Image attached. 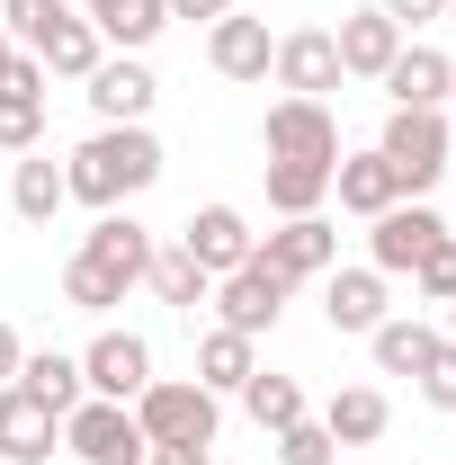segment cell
I'll use <instances>...</instances> for the list:
<instances>
[{"label":"cell","mask_w":456,"mask_h":465,"mask_svg":"<svg viewBox=\"0 0 456 465\" xmlns=\"http://www.w3.org/2000/svg\"><path fill=\"white\" fill-rule=\"evenodd\" d=\"M385 313H394V304H385V278H376L367 260H358V269H332V278H322V322H332L341 341H367V331H376Z\"/></svg>","instance_id":"16"},{"label":"cell","mask_w":456,"mask_h":465,"mask_svg":"<svg viewBox=\"0 0 456 465\" xmlns=\"http://www.w3.org/2000/svg\"><path fill=\"white\" fill-rule=\"evenodd\" d=\"M18 358H27V341H18V322H0V385L18 376Z\"/></svg>","instance_id":"40"},{"label":"cell","mask_w":456,"mask_h":465,"mask_svg":"<svg viewBox=\"0 0 456 465\" xmlns=\"http://www.w3.org/2000/svg\"><path fill=\"white\" fill-rule=\"evenodd\" d=\"M63 448H72L81 465H144L153 457L134 403H99V394H81V403L63 411Z\"/></svg>","instance_id":"3"},{"label":"cell","mask_w":456,"mask_h":465,"mask_svg":"<svg viewBox=\"0 0 456 465\" xmlns=\"http://www.w3.org/2000/svg\"><path fill=\"white\" fill-rule=\"evenodd\" d=\"M269 81H278L286 99H332L349 72H341V45H332V27H286L278 54H269Z\"/></svg>","instance_id":"9"},{"label":"cell","mask_w":456,"mask_h":465,"mask_svg":"<svg viewBox=\"0 0 456 465\" xmlns=\"http://www.w3.org/2000/svg\"><path fill=\"white\" fill-rule=\"evenodd\" d=\"M278 465H341V448H332V430L304 411V420H286V430H278Z\"/></svg>","instance_id":"34"},{"label":"cell","mask_w":456,"mask_h":465,"mask_svg":"<svg viewBox=\"0 0 456 465\" xmlns=\"http://www.w3.org/2000/svg\"><path fill=\"white\" fill-rule=\"evenodd\" d=\"M251 376H260V341H242V331H224V322H215V331L197 341V385L224 403V394H242Z\"/></svg>","instance_id":"22"},{"label":"cell","mask_w":456,"mask_h":465,"mask_svg":"<svg viewBox=\"0 0 456 465\" xmlns=\"http://www.w3.org/2000/svg\"><path fill=\"white\" fill-rule=\"evenodd\" d=\"M9 206H18V224H55L63 206V162H45V153H18V171H9Z\"/></svg>","instance_id":"25"},{"label":"cell","mask_w":456,"mask_h":465,"mask_svg":"<svg viewBox=\"0 0 456 465\" xmlns=\"http://www.w3.org/2000/svg\"><path fill=\"white\" fill-rule=\"evenodd\" d=\"M367 349H376V376H421V358L439 349V322H421V313H385V322L367 331Z\"/></svg>","instance_id":"24"},{"label":"cell","mask_w":456,"mask_h":465,"mask_svg":"<svg viewBox=\"0 0 456 465\" xmlns=\"http://www.w3.org/2000/svg\"><path fill=\"white\" fill-rule=\"evenodd\" d=\"M251 260H269L286 287H313V278H332L341 269V224L332 215H286L278 232H260V251Z\"/></svg>","instance_id":"6"},{"label":"cell","mask_w":456,"mask_h":465,"mask_svg":"<svg viewBox=\"0 0 456 465\" xmlns=\"http://www.w3.org/2000/svg\"><path fill=\"white\" fill-rule=\"evenodd\" d=\"M162 9H171V18H197V27H215L233 0H162Z\"/></svg>","instance_id":"39"},{"label":"cell","mask_w":456,"mask_h":465,"mask_svg":"<svg viewBox=\"0 0 456 465\" xmlns=\"http://www.w3.org/2000/svg\"><path fill=\"white\" fill-rule=\"evenodd\" d=\"M0 465H9V457H0Z\"/></svg>","instance_id":"44"},{"label":"cell","mask_w":456,"mask_h":465,"mask_svg":"<svg viewBox=\"0 0 456 465\" xmlns=\"http://www.w3.org/2000/svg\"><path fill=\"white\" fill-rule=\"evenodd\" d=\"M81 90H90V116H99V125H144L153 99H162V81H153L144 54H99V72H90Z\"/></svg>","instance_id":"12"},{"label":"cell","mask_w":456,"mask_h":465,"mask_svg":"<svg viewBox=\"0 0 456 465\" xmlns=\"http://www.w3.org/2000/svg\"><path fill=\"white\" fill-rule=\"evenodd\" d=\"M260 179H269L278 224H286V215H322V206H332V171H322V162H260Z\"/></svg>","instance_id":"26"},{"label":"cell","mask_w":456,"mask_h":465,"mask_svg":"<svg viewBox=\"0 0 456 465\" xmlns=\"http://www.w3.org/2000/svg\"><path fill=\"white\" fill-rule=\"evenodd\" d=\"M332 197H341V215H385V206H402V179H394V162L367 143V153H341L332 162Z\"/></svg>","instance_id":"17"},{"label":"cell","mask_w":456,"mask_h":465,"mask_svg":"<svg viewBox=\"0 0 456 465\" xmlns=\"http://www.w3.org/2000/svg\"><path fill=\"white\" fill-rule=\"evenodd\" d=\"M81 18L99 27V45H108V54H144V45L171 27V9H162V0H81Z\"/></svg>","instance_id":"21"},{"label":"cell","mask_w":456,"mask_h":465,"mask_svg":"<svg viewBox=\"0 0 456 465\" xmlns=\"http://www.w3.org/2000/svg\"><path fill=\"white\" fill-rule=\"evenodd\" d=\"M162 171H171V162H162V134H153V125H99L90 143L63 153V197L90 206V215H108L125 197H144Z\"/></svg>","instance_id":"1"},{"label":"cell","mask_w":456,"mask_h":465,"mask_svg":"<svg viewBox=\"0 0 456 465\" xmlns=\"http://www.w3.org/2000/svg\"><path fill=\"white\" fill-rule=\"evenodd\" d=\"M55 448H63V420L27 385H0V457L9 465H55Z\"/></svg>","instance_id":"13"},{"label":"cell","mask_w":456,"mask_h":465,"mask_svg":"<svg viewBox=\"0 0 456 465\" xmlns=\"http://www.w3.org/2000/svg\"><path fill=\"white\" fill-rule=\"evenodd\" d=\"M125 295H134V287H116L99 260H81V251L63 260V304H72V313H116Z\"/></svg>","instance_id":"30"},{"label":"cell","mask_w":456,"mask_h":465,"mask_svg":"<svg viewBox=\"0 0 456 465\" xmlns=\"http://www.w3.org/2000/svg\"><path fill=\"white\" fill-rule=\"evenodd\" d=\"M439 232H448V215H439L430 197H402V206H385V215L367 224V269H376V278H411V260H421Z\"/></svg>","instance_id":"8"},{"label":"cell","mask_w":456,"mask_h":465,"mask_svg":"<svg viewBox=\"0 0 456 465\" xmlns=\"http://www.w3.org/2000/svg\"><path fill=\"white\" fill-rule=\"evenodd\" d=\"M0 63H9V36H0Z\"/></svg>","instance_id":"43"},{"label":"cell","mask_w":456,"mask_h":465,"mask_svg":"<svg viewBox=\"0 0 456 465\" xmlns=\"http://www.w3.org/2000/svg\"><path fill=\"white\" fill-rule=\"evenodd\" d=\"M394 108H448V54L439 45H421V36H402V54L385 63V81H376Z\"/></svg>","instance_id":"19"},{"label":"cell","mask_w":456,"mask_h":465,"mask_svg":"<svg viewBox=\"0 0 456 465\" xmlns=\"http://www.w3.org/2000/svg\"><path fill=\"white\" fill-rule=\"evenodd\" d=\"M63 18H72V0H0V36L27 45V54H45V36H55Z\"/></svg>","instance_id":"31"},{"label":"cell","mask_w":456,"mask_h":465,"mask_svg":"<svg viewBox=\"0 0 456 465\" xmlns=\"http://www.w3.org/2000/svg\"><path fill=\"white\" fill-rule=\"evenodd\" d=\"M144 465H215V448H206V439H153Z\"/></svg>","instance_id":"37"},{"label":"cell","mask_w":456,"mask_h":465,"mask_svg":"<svg viewBox=\"0 0 456 465\" xmlns=\"http://www.w3.org/2000/svg\"><path fill=\"white\" fill-rule=\"evenodd\" d=\"M411 295H421V304H456V232H439V242L411 260Z\"/></svg>","instance_id":"33"},{"label":"cell","mask_w":456,"mask_h":465,"mask_svg":"<svg viewBox=\"0 0 456 465\" xmlns=\"http://www.w3.org/2000/svg\"><path fill=\"white\" fill-rule=\"evenodd\" d=\"M411 385H421V403H430V411H456V341H448V331H439V349L421 358Z\"/></svg>","instance_id":"35"},{"label":"cell","mask_w":456,"mask_h":465,"mask_svg":"<svg viewBox=\"0 0 456 465\" xmlns=\"http://www.w3.org/2000/svg\"><path fill=\"white\" fill-rule=\"evenodd\" d=\"M260 153L269 162H341V116H332V99H278V108L260 116Z\"/></svg>","instance_id":"4"},{"label":"cell","mask_w":456,"mask_h":465,"mask_svg":"<svg viewBox=\"0 0 456 465\" xmlns=\"http://www.w3.org/2000/svg\"><path fill=\"white\" fill-rule=\"evenodd\" d=\"M448 9H456V0H448Z\"/></svg>","instance_id":"45"},{"label":"cell","mask_w":456,"mask_h":465,"mask_svg":"<svg viewBox=\"0 0 456 465\" xmlns=\"http://www.w3.org/2000/svg\"><path fill=\"white\" fill-rule=\"evenodd\" d=\"M45 143V99L36 90H0V153H36Z\"/></svg>","instance_id":"32"},{"label":"cell","mask_w":456,"mask_h":465,"mask_svg":"<svg viewBox=\"0 0 456 465\" xmlns=\"http://www.w3.org/2000/svg\"><path fill=\"white\" fill-rule=\"evenodd\" d=\"M134 420H144V439H206V448H215L224 403H215L197 376H153V385L134 394Z\"/></svg>","instance_id":"5"},{"label":"cell","mask_w":456,"mask_h":465,"mask_svg":"<svg viewBox=\"0 0 456 465\" xmlns=\"http://www.w3.org/2000/svg\"><path fill=\"white\" fill-rule=\"evenodd\" d=\"M153 251H162V242H153V232L134 224L125 206H108L99 224L81 232V260H99V269H108L116 287H144V269H153Z\"/></svg>","instance_id":"14"},{"label":"cell","mask_w":456,"mask_h":465,"mask_svg":"<svg viewBox=\"0 0 456 465\" xmlns=\"http://www.w3.org/2000/svg\"><path fill=\"white\" fill-rule=\"evenodd\" d=\"M179 251H188L206 278H233V269L260 251V232H251V215H242V206H224V197H215V206H188V224H179Z\"/></svg>","instance_id":"10"},{"label":"cell","mask_w":456,"mask_h":465,"mask_svg":"<svg viewBox=\"0 0 456 465\" xmlns=\"http://www.w3.org/2000/svg\"><path fill=\"white\" fill-rule=\"evenodd\" d=\"M448 341H456V304H448Z\"/></svg>","instance_id":"42"},{"label":"cell","mask_w":456,"mask_h":465,"mask_svg":"<svg viewBox=\"0 0 456 465\" xmlns=\"http://www.w3.org/2000/svg\"><path fill=\"white\" fill-rule=\"evenodd\" d=\"M376 153L394 162L402 197H430V188L456 171V125H448V108H394L385 134H376Z\"/></svg>","instance_id":"2"},{"label":"cell","mask_w":456,"mask_h":465,"mask_svg":"<svg viewBox=\"0 0 456 465\" xmlns=\"http://www.w3.org/2000/svg\"><path fill=\"white\" fill-rule=\"evenodd\" d=\"M313 420L332 430V448H376V439L394 430V403H385V385H341Z\"/></svg>","instance_id":"20"},{"label":"cell","mask_w":456,"mask_h":465,"mask_svg":"<svg viewBox=\"0 0 456 465\" xmlns=\"http://www.w3.org/2000/svg\"><path fill=\"white\" fill-rule=\"evenodd\" d=\"M269 54H278V36H269V18H251V9H224V18L206 27V63H215L224 81H269Z\"/></svg>","instance_id":"15"},{"label":"cell","mask_w":456,"mask_h":465,"mask_svg":"<svg viewBox=\"0 0 456 465\" xmlns=\"http://www.w3.org/2000/svg\"><path fill=\"white\" fill-rule=\"evenodd\" d=\"M448 99H456V54H448Z\"/></svg>","instance_id":"41"},{"label":"cell","mask_w":456,"mask_h":465,"mask_svg":"<svg viewBox=\"0 0 456 465\" xmlns=\"http://www.w3.org/2000/svg\"><path fill=\"white\" fill-rule=\"evenodd\" d=\"M286 295H295V287H286V278L269 269V260H242L233 278H215V295H206V304H215V322H224V331L260 341V331H278Z\"/></svg>","instance_id":"7"},{"label":"cell","mask_w":456,"mask_h":465,"mask_svg":"<svg viewBox=\"0 0 456 465\" xmlns=\"http://www.w3.org/2000/svg\"><path fill=\"white\" fill-rule=\"evenodd\" d=\"M376 9L394 18L402 36H411V27H430V18H448V0H376Z\"/></svg>","instance_id":"38"},{"label":"cell","mask_w":456,"mask_h":465,"mask_svg":"<svg viewBox=\"0 0 456 465\" xmlns=\"http://www.w3.org/2000/svg\"><path fill=\"white\" fill-rule=\"evenodd\" d=\"M81 385H90L99 403H134V394L153 385V341H144V331H99V341L81 349Z\"/></svg>","instance_id":"11"},{"label":"cell","mask_w":456,"mask_h":465,"mask_svg":"<svg viewBox=\"0 0 456 465\" xmlns=\"http://www.w3.org/2000/svg\"><path fill=\"white\" fill-rule=\"evenodd\" d=\"M144 287L162 295V304H171V313H197V304H206V295H215V278H206V269H197V260H188V251H153V269H144Z\"/></svg>","instance_id":"28"},{"label":"cell","mask_w":456,"mask_h":465,"mask_svg":"<svg viewBox=\"0 0 456 465\" xmlns=\"http://www.w3.org/2000/svg\"><path fill=\"white\" fill-rule=\"evenodd\" d=\"M242 411H251V420L278 439L286 420H304V385H295V376H278V367H260V376L242 385Z\"/></svg>","instance_id":"29"},{"label":"cell","mask_w":456,"mask_h":465,"mask_svg":"<svg viewBox=\"0 0 456 465\" xmlns=\"http://www.w3.org/2000/svg\"><path fill=\"white\" fill-rule=\"evenodd\" d=\"M0 90H36V99H45V63L27 54V45H9V63H0Z\"/></svg>","instance_id":"36"},{"label":"cell","mask_w":456,"mask_h":465,"mask_svg":"<svg viewBox=\"0 0 456 465\" xmlns=\"http://www.w3.org/2000/svg\"><path fill=\"white\" fill-rule=\"evenodd\" d=\"M9 385H27V394H36V403L55 411V420H63L72 403H81V394H90V385H81V358H72V349H27Z\"/></svg>","instance_id":"23"},{"label":"cell","mask_w":456,"mask_h":465,"mask_svg":"<svg viewBox=\"0 0 456 465\" xmlns=\"http://www.w3.org/2000/svg\"><path fill=\"white\" fill-rule=\"evenodd\" d=\"M99 54H108V45H99V27L72 9L55 36H45V54H36V63H45V81H90V72H99Z\"/></svg>","instance_id":"27"},{"label":"cell","mask_w":456,"mask_h":465,"mask_svg":"<svg viewBox=\"0 0 456 465\" xmlns=\"http://www.w3.org/2000/svg\"><path fill=\"white\" fill-rule=\"evenodd\" d=\"M332 45H341V72L349 81H385V63L402 54V27L385 9H349L341 27H332Z\"/></svg>","instance_id":"18"}]
</instances>
